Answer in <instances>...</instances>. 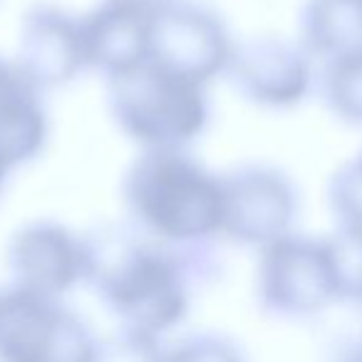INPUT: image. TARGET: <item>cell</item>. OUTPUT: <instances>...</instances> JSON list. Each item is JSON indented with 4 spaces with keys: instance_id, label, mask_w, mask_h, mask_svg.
I'll use <instances>...</instances> for the list:
<instances>
[{
    "instance_id": "6da1fadb",
    "label": "cell",
    "mask_w": 362,
    "mask_h": 362,
    "mask_svg": "<svg viewBox=\"0 0 362 362\" xmlns=\"http://www.w3.org/2000/svg\"><path fill=\"white\" fill-rule=\"evenodd\" d=\"M85 283H90L122 330L159 337L189 310V263L136 226H100L85 236Z\"/></svg>"
},
{
    "instance_id": "7a4b0ae2",
    "label": "cell",
    "mask_w": 362,
    "mask_h": 362,
    "mask_svg": "<svg viewBox=\"0 0 362 362\" xmlns=\"http://www.w3.org/2000/svg\"><path fill=\"white\" fill-rule=\"evenodd\" d=\"M122 199L132 226L166 246L192 248L221 233V179L184 149L141 151Z\"/></svg>"
},
{
    "instance_id": "3957f363",
    "label": "cell",
    "mask_w": 362,
    "mask_h": 362,
    "mask_svg": "<svg viewBox=\"0 0 362 362\" xmlns=\"http://www.w3.org/2000/svg\"><path fill=\"white\" fill-rule=\"evenodd\" d=\"M110 115L144 151L187 149L209 124L206 87L151 60L107 80Z\"/></svg>"
},
{
    "instance_id": "277c9868",
    "label": "cell",
    "mask_w": 362,
    "mask_h": 362,
    "mask_svg": "<svg viewBox=\"0 0 362 362\" xmlns=\"http://www.w3.org/2000/svg\"><path fill=\"white\" fill-rule=\"evenodd\" d=\"M97 337L62 300L21 288L0 293V362H92Z\"/></svg>"
},
{
    "instance_id": "5b68a950",
    "label": "cell",
    "mask_w": 362,
    "mask_h": 362,
    "mask_svg": "<svg viewBox=\"0 0 362 362\" xmlns=\"http://www.w3.org/2000/svg\"><path fill=\"white\" fill-rule=\"evenodd\" d=\"M233 42L223 21L189 0H169L149 16V60L206 87L226 72Z\"/></svg>"
},
{
    "instance_id": "8992f818",
    "label": "cell",
    "mask_w": 362,
    "mask_h": 362,
    "mask_svg": "<svg viewBox=\"0 0 362 362\" xmlns=\"http://www.w3.org/2000/svg\"><path fill=\"white\" fill-rule=\"evenodd\" d=\"M298 199L286 174L271 166H243L221 179V233L246 246L288 236Z\"/></svg>"
},
{
    "instance_id": "52a82bcc",
    "label": "cell",
    "mask_w": 362,
    "mask_h": 362,
    "mask_svg": "<svg viewBox=\"0 0 362 362\" xmlns=\"http://www.w3.org/2000/svg\"><path fill=\"white\" fill-rule=\"evenodd\" d=\"M258 288L268 308L286 315H313L335 300L325 243L283 236L263 248Z\"/></svg>"
},
{
    "instance_id": "ba28073f",
    "label": "cell",
    "mask_w": 362,
    "mask_h": 362,
    "mask_svg": "<svg viewBox=\"0 0 362 362\" xmlns=\"http://www.w3.org/2000/svg\"><path fill=\"white\" fill-rule=\"evenodd\" d=\"M8 271L13 288L55 298L85 281V236L57 221H30L8 241Z\"/></svg>"
},
{
    "instance_id": "9c48e42d",
    "label": "cell",
    "mask_w": 362,
    "mask_h": 362,
    "mask_svg": "<svg viewBox=\"0 0 362 362\" xmlns=\"http://www.w3.org/2000/svg\"><path fill=\"white\" fill-rule=\"evenodd\" d=\"M16 62L45 90L65 87L87 70L80 18L57 6H33L23 16Z\"/></svg>"
},
{
    "instance_id": "30bf717a",
    "label": "cell",
    "mask_w": 362,
    "mask_h": 362,
    "mask_svg": "<svg viewBox=\"0 0 362 362\" xmlns=\"http://www.w3.org/2000/svg\"><path fill=\"white\" fill-rule=\"evenodd\" d=\"M226 72L243 97L263 107H293L310 87L305 52L276 37L233 42Z\"/></svg>"
},
{
    "instance_id": "8fae6325",
    "label": "cell",
    "mask_w": 362,
    "mask_h": 362,
    "mask_svg": "<svg viewBox=\"0 0 362 362\" xmlns=\"http://www.w3.org/2000/svg\"><path fill=\"white\" fill-rule=\"evenodd\" d=\"M80 33L87 67L100 70L107 80L149 60V13L124 3H100L80 18Z\"/></svg>"
},
{
    "instance_id": "7c38bea8",
    "label": "cell",
    "mask_w": 362,
    "mask_h": 362,
    "mask_svg": "<svg viewBox=\"0 0 362 362\" xmlns=\"http://www.w3.org/2000/svg\"><path fill=\"white\" fill-rule=\"evenodd\" d=\"M50 117L42 90L11 57L0 55V156L11 169L33 161L47 144Z\"/></svg>"
},
{
    "instance_id": "4fadbf2b",
    "label": "cell",
    "mask_w": 362,
    "mask_h": 362,
    "mask_svg": "<svg viewBox=\"0 0 362 362\" xmlns=\"http://www.w3.org/2000/svg\"><path fill=\"white\" fill-rule=\"evenodd\" d=\"M300 33L305 52L327 62L362 55V0H308Z\"/></svg>"
},
{
    "instance_id": "5bb4252c",
    "label": "cell",
    "mask_w": 362,
    "mask_h": 362,
    "mask_svg": "<svg viewBox=\"0 0 362 362\" xmlns=\"http://www.w3.org/2000/svg\"><path fill=\"white\" fill-rule=\"evenodd\" d=\"M325 243L335 296L362 303V226H340Z\"/></svg>"
},
{
    "instance_id": "9a60e30c",
    "label": "cell",
    "mask_w": 362,
    "mask_h": 362,
    "mask_svg": "<svg viewBox=\"0 0 362 362\" xmlns=\"http://www.w3.org/2000/svg\"><path fill=\"white\" fill-rule=\"evenodd\" d=\"M322 92L327 107L342 122L362 124V55L327 62Z\"/></svg>"
},
{
    "instance_id": "2e32d148",
    "label": "cell",
    "mask_w": 362,
    "mask_h": 362,
    "mask_svg": "<svg viewBox=\"0 0 362 362\" xmlns=\"http://www.w3.org/2000/svg\"><path fill=\"white\" fill-rule=\"evenodd\" d=\"M327 197L342 226H362V154L335 171Z\"/></svg>"
},
{
    "instance_id": "e0dca14e",
    "label": "cell",
    "mask_w": 362,
    "mask_h": 362,
    "mask_svg": "<svg viewBox=\"0 0 362 362\" xmlns=\"http://www.w3.org/2000/svg\"><path fill=\"white\" fill-rule=\"evenodd\" d=\"M92 362H164V347L159 345V337L119 327L115 335L97 340Z\"/></svg>"
},
{
    "instance_id": "ac0fdd59",
    "label": "cell",
    "mask_w": 362,
    "mask_h": 362,
    "mask_svg": "<svg viewBox=\"0 0 362 362\" xmlns=\"http://www.w3.org/2000/svg\"><path fill=\"white\" fill-rule=\"evenodd\" d=\"M164 362H243L238 350L218 335H192L164 350Z\"/></svg>"
},
{
    "instance_id": "d6986e66",
    "label": "cell",
    "mask_w": 362,
    "mask_h": 362,
    "mask_svg": "<svg viewBox=\"0 0 362 362\" xmlns=\"http://www.w3.org/2000/svg\"><path fill=\"white\" fill-rule=\"evenodd\" d=\"M117 3H124V6H129V8H136V11H141V13H154V11H159L161 6H166L169 0H117Z\"/></svg>"
},
{
    "instance_id": "ffe728a7",
    "label": "cell",
    "mask_w": 362,
    "mask_h": 362,
    "mask_svg": "<svg viewBox=\"0 0 362 362\" xmlns=\"http://www.w3.org/2000/svg\"><path fill=\"white\" fill-rule=\"evenodd\" d=\"M11 166H8V161L0 156V194H3V189H6V181H8V174H11Z\"/></svg>"
}]
</instances>
